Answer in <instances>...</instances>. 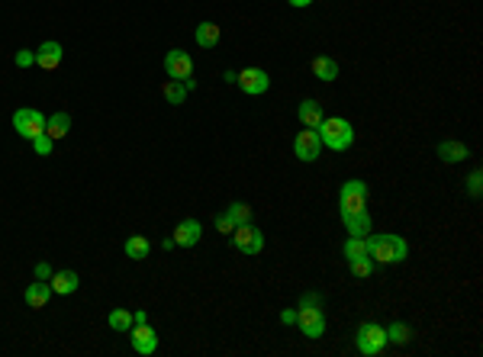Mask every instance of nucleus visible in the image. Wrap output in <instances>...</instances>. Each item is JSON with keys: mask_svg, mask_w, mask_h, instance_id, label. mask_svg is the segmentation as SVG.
I'll use <instances>...</instances> for the list:
<instances>
[{"mask_svg": "<svg viewBox=\"0 0 483 357\" xmlns=\"http://www.w3.org/2000/svg\"><path fill=\"white\" fill-rule=\"evenodd\" d=\"M52 299V283L49 280H36L26 287V306L29 309H45V303Z\"/></svg>", "mask_w": 483, "mask_h": 357, "instance_id": "f3484780", "label": "nucleus"}, {"mask_svg": "<svg viewBox=\"0 0 483 357\" xmlns=\"http://www.w3.org/2000/svg\"><path fill=\"white\" fill-rule=\"evenodd\" d=\"M225 216L232 219V225H245V222H251V206L248 203H242V199H235L232 206L225 209Z\"/></svg>", "mask_w": 483, "mask_h": 357, "instance_id": "bb28decb", "label": "nucleus"}, {"mask_svg": "<svg viewBox=\"0 0 483 357\" xmlns=\"http://www.w3.org/2000/svg\"><path fill=\"white\" fill-rule=\"evenodd\" d=\"M297 116H300V123L306 126V129H319V123L325 119V113H322V103L319 100H303L300 103V109H297Z\"/></svg>", "mask_w": 483, "mask_h": 357, "instance_id": "dca6fc26", "label": "nucleus"}, {"mask_svg": "<svg viewBox=\"0 0 483 357\" xmlns=\"http://www.w3.org/2000/svg\"><path fill=\"white\" fill-rule=\"evenodd\" d=\"M297 325L306 338H322L325 335V316L322 306H300L297 309Z\"/></svg>", "mask_w": 483, "mask_h": 357, "instance_id": "6e6552de", "label": "nucleus"}, {"mask_svg": "<svg viewBox=\"0 0 483 357\" xmlns=\"http://www.w3.org/2000/svg\"><path fill=\"white\" fill-rule=\"evenodd\" d=\"M45 132H49L55 142L65 139V135L71 132V116H68V113H52V116L45 119Z\"/></svg>", "mask_w": 483, "mask_h": 357, "instance_id": "412c9836", "label": "nucleus"}, {"mask_svg": "<svg viewBox=\"0 0 483 357\" xmlns=\"http://www.w3.org/2000/svg\"><path fill=\"white\" fill-rule=\"evenodd\" d=\"M49 283H52V293L55 296H71L81 287V277H77V271H59V274L49 277Z\"/></svg>", "mask_w": 483, "mask_h": 357, "instance_id": "4468645a", "label": "nucleus"}, {"mask_svg": "<svg viewBox=\"0 0 483 357\" xmlns=\"http://www.w3.org/2000/svg\"><path fill=\"white\" fill-rule=\"evenodd\" d=\"M342 222L348 229V235H371V216H367V209L348 213V216H342Z\"/></svg>", "mask_w": 483, "mask_h": 357, "instance_id": "aec40b11", "label": "nucleus"}, {"mask_svg": "<svg viewBox=\"0 0 483 357\" xmlns=\"http://www.w3.org/2000/svg\"><path fill=\"white\" fill-rule=\"evenodd\" d=\"M13 129H17V135H23L26 142H33L36 135L45 132V116L33 107H23L13 113Z\"/></svg>", "mask_w": 483, "mask_h": 357, "instance_id": "423d86ee", "label": "nucleus"}, {"mask_svg": "<svg viewBox=\"0 0 483 357\" xmlns=\"http://www.w3.org/2000/svg\"><path fill=\"white\" fill-rule=\"evenodd\" d=\"M52 277V267L45 264V261H39V264H36V280H49Z\"/></svg>", "mask_w": 483, "mask_h": 357, "instance_id": "72a5a7b5", "label": "nucleus"}, {"mask_svg": "<svg viewBox=\"0 0 483 357\" xmlns=\"http://www.w3.org/2000/svg\"><path fill=\"white\" fill-rule=\"evenodd\" d=\"M367 255L374 264H403L409 258V241L403 235H367Z\"/></svg>", "mask_w": 483, "mask_h": 357, "instance_id": "f257e3e1", "label": "nucleus"}, {"mask_svg": "<svg viewBox=\"0 0 483 357\" xmlns=\"http://www.w3.org/2000/svg\"><path fill=\"white\" fill-rule=\"evenodd\" d=\"M316 132H319V142H322V149L348 151L351 145H355V129H351V123H348V119H342V116L322 119Z\"/></svg>", "mask_w": 483, "mask_h": 357, "instance_id": "f03ea898", "label": "nucleus"}, {"mask_svg": "<svg viewBox=\"0 0 483 357\" xmlns=\"http://www.w3.org/2000/svg\"><path fill=\"white\" fill-rule=\"evenodd\" d=\"M232 248L242 251V255H248V258H255V255H261L265 251V232H261L258 225H235L232 229Z\"/></svg>", "mask_w": 483, "mask_h": 357, "instance_id": "20e7f679", "label": "nucleus"}, {"mask_svg": "<svg viewBox=\"0 0 483 357\" xmlns=\"http://www.w3.org/2000/svg\"><path fill=\"white\" fill-rule=\"evenodd\" d=\"M171 238H174V245H181V248H193V245L203 238V225L197 222V219H184V222H177Z\"/></svg>", "mask_w": 483, "mask_h": 357, "instance_id": "f8f14e48", "label": "nucleus"}, {"mask_svg": "<svg viewBox=\"0 0 483 357\" xmlns=\"http://www.w3.org/2000/svg\"><path fill=\"white\" fill-rule=\"evenodd\" d=\"M197 45H200V49H216L219 45V26L209 23V20H203V23L197 26Z\"/></svg>", "mask_w": 483, "mask_h": 357, "instance_id": "4be33fe9", "label": "nucleus"}, {"mask_svg": "<svg viewBox=\"0 0 483 357\" xmlns=\"http://www.w3.org/2000/svg\"><path fill=\"white\" fill-rule=\"evenodd\" d=\"M129 341H133V348H135V354H142V357H149V354H155L158 351V335H155V328H151L149 322H142V325H133L129 328Z\"/></svg>", "mask_w": 483, "mask_h": 357, "instance_id": "9d476101", "label": "nucleus"}, {"mask_svg": "<svg viewBox=\"0 0 483 357\" xmlns=\"http://www.w3.org/2000/svg\"><path fill=\"white\" fill-rule=\"evenodd\" d=\"M52 145H55V139H52L49 132H42V135H36V139H33V151H36V155H42V158L52 155Z\"/></svg>", "mask_w": 483, "mask_h": 357, "instance_id": "c756f323", "label": "nucleus"}, {"mask_svg": "<svg viewBox=\"0 0 483 357\" xmlns=\"http://www.w3.org/2000/svg\"><path fill=\"white\" fill-rule=\"evenodd\" d=\"M361 209H367V183L345 181L342 190H339V213L348 216V213H361Z\"/></svg>", "mask_w": 483, "mask_h": 357, "instance_id": "39448f33", "label": "nucleus"}, {"mask_svg": "<svg viewBox=\"0 0 483 357\" xmlns=\"http://www.w3.org/2000/svg\"><path fill=\"white\" fill-rule=\"evenodd\" d=\"M281 322L283 325H297V309H283V312H281Z\"/></svg>", "mask_w": 483, "mask_h": 357, "instance_id": "f704fd0d", "label": "nucleus"}, {"mask_svg": "<svg viewBox=\"0 0 483 357\" xmlns=\"http://www.w3.org/2000/svg\"><path fill=\"white\" fill-rule=\"evenodd\" d=\"M107 325L113 332H129L133 328V309H113L107 316Z\"/></svg>", "mask_w": 483, "mask_h": 357, "instance_id": "a878e982", "label": "nucleus"}, {"mask_svg": "<svg viewBox=\"0 0 483 357\" xmlns=\"http://www.w3.org/2000/svg\"><path fill=\"white\" fill-rule=\"evenodd\" d=\"M345 258L348 261H358V258H371L367 255V235H351L348 241H345Z\"/></svg>", "mask_w": 483, "mask_h": 357, "instance_id": "393cba45", "label": "nucleus"}, {"mask_svg": "<svg viewBox=\"0 0 483 357\" xmlns=\"http://www.w3.org/2000/svg\"><path fill=\"white\" fill-rule=\"evenodd\" d=\"M165 71H168V77H174V81L193 77V59L184 49H171L165 55Z\"/></svg>", "mask_w": 483, "mask_h": 357, "instance_id": "9b49d317", "label": "nucleus"}, {"mask_svg": "<svg viewBox=\"0 0 483 357\" xmlns=\"http://www.w3.org/2000/svg\"><path fill=\"white\" fill-rule=\"evenodd\" d=\"M235 84H239L248 97H261V93H267V87H271V77H267L265 68H245V71H239Z\"/></svg>", "mask_w": 483, "mask_h": 357, "instance_id": "1a4fd4ad", "label": "nucleus"}, {"mask_svg": "<svg viewBox=\"0 0 483 357\" xmlns=\"http://www.w3.org/2000/svg\"><path fill=\"white\" fill-rule=\"evenodd\" d=\"M142 322H149V312H142V309H135V312H133V325H142Z\"/></svg>", "mask_w": 483, "mask_h": 357, "instance_id": "c9c22d12", "label": "nucleus"}, {"mask_svg": "<svg viewBox=\"0 0 483 357\" xmlns=\"http://www.w3.org/2000/svg\"><path fill=\"white\" fill-rule=\"evenodd\" d=\"M293 155H297L303 165H313V161H319V155H322V142H319L316 129H306V126H303V132L293 139Z\"/></svg>", "mask_w": 483, "mask_h": 357, "instance_id": "0eeeda50", "label": "nucleus"}, {"mask_svg": "<svg viewBox=\"0 0 483 357\" xmlns=\"http://www.w3.org/2000/svg\"><path fill=\"white\" fill-rule=\"evenodd\" d=\"M161 93H165V100L171 103V107H181L191 91H187V84H184V81H174V77H171V81H168L165 87H161Z\"/></svg>", "mask_w": 483, "mask_h": 357, "instance_id": "5701e85b", "label": "nucleus"}, {"mask_svg": "<svg viewBox=\"0 0 483 357\" xmlns=\"http://www.w3.org/2000/svg\"><path fill=\"white\" fill-rule=\"evenodd\" d=\"M235 77H239V71H225L223 81H225V84H235Z\"/></svg>", "mask_w": 483, "mask_h": 357, "instance_id": "e433bc0d", "label": "nucleus"}, {"mask_svg": "<svg viewBox=\"0 0 483 357\" xmlns=\"http://www.w3.org/2000/svg\"><path fill=\"white\" fill-rule=\"evenodd\" d=\"M300 306H322V296L309 290V293H303V296H300Z\"/></svg>", "mask_w": 483, "mask_h": 357, "instance_id": "473e14b6", "label": "nucleus"}, {"mask_svg": "<svg viewBox=\"0 0 483 357\" xmlns=\"http://www.w3.org/2000/svg\"><path fill=\"white\" fill-rule=\"evenodd\" d=\"M309 68H313V75H316L319 81H335V77H339V71H342V68H339V61H335L332 55H316Z\"/></svg>", "mask_w": 483, "mask_h": 357, "instance_id": "a211bd4d", "label": "nucleus"}, {"mask_svg": "<svg viewBox=\"0 0 483 357\" xmlns=\"http://www.w3.org/2000/svg\"><path fill=\"white\" fill-rule=\"evenodd\" d=\"M17 68H29V65H36V52H29V49H20L17 52Z\"/></svg>", "mask_w": 483, "mask_h": 357, "instance_id": "7c9ffc66", "label": "nucleus"}, {"mask_svg": "<svg viewBox=\"0 0 483 357\" xmlns=\"http://www.w3.org/2000/svg\"><path fill=\"white\" fill-rule=\"evenodd\" d=\"M383 332H387V344H409L413 341V328L406 322H390Z\"/></svg>", "mask_w": 483, "mask_h": 357, "instance_id": "b1692460", "label": "nucleus"}, {"mask_svg": "<svg viewBox=\"0 0 483 357\" xmlns=\"http://www.w3.org/2000/svg\"><path fill=\"white\" fill-rule=\"evenodd\" d=\"M313 0H290V7H309Z\"/></svg>", "mask_w": 483, "mask_h": 357, "instance_id": "4c0bfd02", "label": "nucleus"}, {"mask_svg": "<svg viewBox=\"0 0 483 357\" xmlns=\"http://www.w3.org/2000/svg\"><path fill=\"white\" fill-rule=\"evenodd\" d=\"M355 348H358L364 357H377V354H380V351L387 348V332H383V325L361 322L358 335H355Z\"/></svg>", "mask_w": 483, "mask_h": 357, "instance_id": "7ed1b4c3", "label": "nucleus"}, {"mask_svg": "<svg viewBox=\"0 0 483 357\" xmlns=\"http://www.w3.org/2000/svg\"><path fill=\"white\" fill-rule=\"evenodd\" d=\"M435 155L445 161V165H458V161H467L470 158V149H467L464 142H438V149Z\"/></svg>", "mask_w": 483, "mask_h": 357, "instance_id": "2eb2a0df", "label": "nucleus"}, {"mask_svg": "<svg viewBox=\"0 0 483 357\" xmlns=\"http://www.w3.org/2000/svg\"><path fill=\"white\" fill-rule=\"evenodd\" d=\"M467 197H474V199H480V193H483V174L480 171H470V174H467Z\"/></svg>", "mask_w": 483, "mask_h": 357, "instance_id": "c85d7f7f", "label": "nucleus"}, {"mask_svg": "<svg viewBox=\"0 0 483 357\" xmlns=\"http://www.w3.org/2000/svg\"><path fill=\"white\" fill-rule=\"evenodd\" d=\"M123 251H126V258H133V261H145V258L151 255V241L145 238V235H133V238H126Z\"/></svg>", "mask_w": 483, "mask_h": 357, "instance_id": "6ab92c4d", "label": "nucleus"}, {"mask_svg": "<svg viewBox=\"0 0 483 357\" xmlns=\"http://www.w3.org/2000/svg\"><path fill=\"white\" fill-rule=\"evenodd\" d=\"M232 229H235V225H232V219L225 216V213H219V216H216V232H223V235H232Z\"/></svg>", "mask_w": 483, "mask_h": 357, "instance_id": "2f4dec72", "label": "nucleus"}, {"mask_svg": "<svg viewBox=\"0 0 483 357\" xmlns=\"http://www.w3.org/2000/svg\"><path fill=\"white\" fill-rule=\"evenodd\" d=\"M61 55H65L61 42H42L39 49H36V65H39L42 71H55V68L61 65Z\"/></svg>", "mask_w": 483, "mask_h": 357, "instance_id": "ddd939ff", "label": "nucleus"}, {"mask_svg": "<svg viewBox=\"0 0 483 357\" xmlns=\"http://www.w3.org/2000/svg\"><path fill=\"white\" fill-rule=\"evenodd\" d=\"M351 264V274L358 277V280H367V277L374 274V261L371 258H358V261H348Z\"/></svg>", "mask_w": 483, "mask_h": 357, "instance_id": "cd10ccee", "label": "nucleus"}]
</instances>
